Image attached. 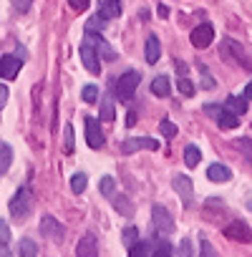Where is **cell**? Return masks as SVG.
Segmentation results:
<instances>
[{
  "label": "cell",
  "instance_id": "obj_37",
  "mask_svg": "<svg viewBox=\"0 0 252 257\" xmlns=\"http://www.w3.org/2000/svg\"><path fill=\"white\" fill-rule=\"evenodd\" d=\"M159 128H162V134H164L167 139H174V137H177V126H174L169 118H164V121L159 123Z\"/></svg>",
  "mask_w": 252,
  "mask_h": 257
},
{
  "label": "cell",
  "instance_id": "obj_22",
  "mask_svg": "<svg viewBox=\"0 0 252 257\" xmlns=\"http://www.w3.org/2000/svg\"><path fill=\"white\" fill-rule=\"evenodd\" d=\"M8 242H11V227H8V222L0 219V254H3V257H8V254H11Z\"/></svg>",
  "mask_w": 252,
  "mask_h": 257
},
{
  "label": "cell",
  "instance_id": "obj_46",
  "mask_svg": "<svg viewBox=\"0 0 252 257\" xmlns=\"http://www.w3.org/2000/svg\"><path fill=\"white\" fill-rule=\"evenodd\" d=\"M247 209H249V212H252V199H249V202H247Z\"/></svg>",
  "mask_w": 252,
  "mask_h": 257
},
{
  "label": "cell",
  "instance_id": "obj_5",
  "mask_svg": "<svg viewBox=\"0 0 252 257\" xmlns=\"http://www.w3.org/2000/svg\"><path fill=\"white\" fill-rule=\"evenodd\" d=\"M78 53H81V63L86 66V71H91V73H101V61H98L96 46L91 43V38H88V36H86V41L81 43Z\"/></svg>",
  "mask_w": 252,
  "mask_h": 257
},
{
  "label": "cell",
  "instance_id": "obj_12",
  "mask_svg": "<svg viewBox=\"0 0 252 257\" xmlns=\"http://www.w3.org/2000/svg\"><path fill=\"white\" fill-rule=\"evenodd\" d=\"M172 184H174L177 194L182 197V202H184V204H192V197H194V189H192V179H189V177H184V174H177Z\"/></svg>",
  "mask_w": 252,
  "mask_h": 257
},
{
  "label": "cell",
  "instance_id": "obj_45",
  "mask_svg": "<svg viewBox=\"0 0 252 257\" xmlns=\"http://www.w3.org/2000/svg\"><path fill=\"white\" fill-rule=\"evenodd\" d=\"M244 98H247V101L252 98V81H249V83H247V88H244Z\"/></svg>",
  "mask_w": 252,
  "mask_h": 257
},
{
  "label": "cell",
  "instance_id": "obj_19",
  "mask_svg": "<svg viewBox=\"0 0 252 257\" xmlns=\"http://www.w3.org/2000/svg\"><path fill=\"white\" fill-rule=\"evenodd\" d=\"M116 118V108H113V98H111V93H103L101 96V116H98V121H113Z\"/></svg>",
  "mask_w": 252,
  "mask_h": 257
},
{
  "label": "cell",
  "instance_id": "obj_11",
  "mask_svg": "<svg viewBox=\"0 0 252 257\" xmlns=\"http://www.w3.org/2000/svg\"><path fill=\"white\" fill-rule=\"evenodd\" d=\"M41 234H43V237H51V239H56V242H61V239H63V229H61V222H58L56 217L46 214V217L41 219Z\"/></svg>",
  "mask_w": 252,
  "mask_h": 257
},
{
  "label": "cell",
  "instance_id": "obj_17",
  "mask_svg": "<svg viewBox=\"0 0 252 257\" xmlns=\"http://www.w3.org/2000/svg\"><path fill=\"white\" fill-rule=\"evenodd\" d=\"M98 16L103 21H113L121 16V0H103L101 8H98Z\"/></svg>",
  "mask_w": 252,
  "mask_h": 257
},
{
  "label": "cell",
  "instance_id": "obj_34",
  "mask_svg": "<svg viewBox=\"0 0 252 257\" xmlns=\"http://www.w3.org/2000/svg\"><path fill=\"white\" fill-rule=\"evenodd\" d=\"M103 23H106V21H103V18L96 13V16H93V18L86 23V33H98V31H103Z\"/></svg>",
  "mask_w": 252,
  "mask_h": 257
},
{
  "label": "cell",
  "instance_id": "obj_8",
  "mask_svg": "<svg viewBox=\"0 0 252 257\" xmlns=\"http://www.w3.org/2000/svg\"><path fill=\"white\" fill-rule=\"evenodd\" d=\"M189 41H192L194 48H207V46H212V41H214V28H212L209 23H202V26H197V28L189 33Z\"/></svg>",
  "mask_w": 252,
  "mask_h": 257
},
{
  "label": "cell",
  "instance_id": "obj_1",
  "mask_svg": "<svg viewBox=\"0 0 252 257\" xmlns=\"http://www.w3.org/2000/svg\"><path fill=\"white\" fill-rule=\"evenodd\" d=\"M139 86H142V73L139 71H126L113 81V93L121 101H132Z\"/></svg>",
  "mask_w": 252,
  "mask_h": 257
},
{
  "label": "cell",
  "instance_id": "obj_42",
  "mask_svg": "<svg viewBox=\"0 0 252 257\" xmlns=\"http://www.w3.org/2000/svg\"><path fill=\"white\" fill-rule=\"evenodd\" d=\"M174 68H177V73H179V76H187V63H184V61H177V63H174Z\"/></svg>",
  "mask_w": 252,
  "mask_h": 257
},
{
  "label": "cell",
  "instance_id": "obj_39",
  "mask_svg": "<svg viewBox=\"0 0 252 257\" xmlns=\"http://www.w3.org/2000/svg\"><path fill=\"white\" fill-rule=\"evenodd\" d=\"M88 3H91V0H68V6H71L73 11H86Z\"/></svg>",
  "mask_w": 252,
  "mask_h": 257
},
{
  "label": "cell",
  "instance_id": "obj_41",
  "mask_svg": "<svg viewBox=\"0 0 252 257\" xmlns=\"http://www.w3.org/2000/svg\"><path fill=\"white\" fill-rule=\"evenodd\" d=\"M6 101H8V86H3V83H0V108L6 106Z\"/></svg>",
  "mask_w": 252,
  "mask_h": 257
},
{
  "label": "cell",
  "instance_id": "obj_43",
  "mask_svg": "<svg viewBox=\"0 0 252 257\" xmlns=\"http://www.w3.org/2000/svg\"><path fill=\"white\" fill-rule=\"evenodd\" d=\"M157 13H159V18H169V8H167V6H159Z\"/></svg>",
  "mask_w": 252,
  "mask_h": 257
},
{
  "label": "cell",
  "instance_id": "obj_29",
  "mask_svg": "<svg viewBox=\"0 0 252 257\" xmlns=\"http://www.w3.org/2000/svg\"><path fill=\"white\" fill-rule=\"evenodd\" d=\"M98 189H101V194L103 197H113L116 194V182H113V177H101V182H98Z\"/></svg>",
  "mask_w": 252,
  "mask_h": 257
},
{
  "label": "cell",
  "instance_id": "obj_9",
  "mask_svg": "<svg viewBox=\"0 0 252 257\" xmlns=\"http://www.w3.org/2000/svg\"><path fill=\"white\" fill-rule=\"evenodd\" d=\"M224 237L247 244V242H252V229H249V224H244V222H232V224L224 227Z\"/></svg>",
  "mask_w": 252,
  "mask_h": 257
},
{
  "label": "cell",
  "instance_id": "obj_24",
  "mask_svg": "<svg viewBox=\"0 0 252 257\" xmlns=\"http://www.w3.org/2000/svg\"><path fill=\"white\" fill-rule=\"evenodd\" d=\"M224 106L239 116V113H244V111H247V98H244V96H229Z\"/></svg>",
  "mask_w": 252,
  "mask_h": 257
},
{
  "label": "cell",
  "instance_id": "obj_27",
  "mask_svg": "<svg viewBox=\"0 0 252 257\" xmlns=\"http://www.w3.org/2000/svg\"><path fill=\"white\" fill-rule=\"evenodd\" d=\"M152 242H147V239H137L132 247H129V257H139V254H152Z\"/></svg>",
  "mask_w": 252,
  "mask_h": 257
},
{
  "label": "cell",
  "instance_id": "obj_20",
  "mask_svg": "<svg viewBox=\"0 0 252 257\" xmlns=\"http://www.w3.org/2000/svg\"><path fill=\"white\" fill-rule=\"evenodd\" d=\"M159 56H162L159 38H157V36H149V38H147V63H149V66H152V63H157V61H159Z\"/></svg>",
  "mask_w": 252,
  "mask_h": 257
},
{
  "label": "cell",
  "instance_id": "obj_4",
  "mask_svg": "<svg viewBox=\"0 0 252 257\" xmlns=\"http://www.w3.org/2000/svg\"><path fill=\"white\" fill-rule=\"evenodd\" d=\"M152 224L159 234H172L174 232V217L169 214V209L164 204H154L152 207Z\"/></svg>",
  "mask_w": 252,
  "mask_h": 257
},
{
  "label": "cell",
  "instance_id": "obj_16",
  "mask_svg": "<svg viewBox=\"0 0 252 257\" xmlns=\"http://www.w3.org/2000/svg\"><path fill=\"white\" fill-rule=\"evenodd\" d=\"M217 123H219V128H227V132H232V128H237V113L234 111H229L227 106H222L219 111H217Z\"/></svg>",
  "mask_w": 252,
  "mask_h": 257
},
{
  "label": "cell",
  "instance_id": "obj_38",
  "mask_svg": "<svg viewBox=\"0 0 252 257\" xmlns=\"http://www.w3.org/2000/svg\"><path fill=\"white\" fill-rule=\"evenodd\" d=\"M237 149L247 157V162H252V139H239L237 142Z\"/></svg>",
  "mask_w": 252,
  "mask_h": 257
},
{
  "label": "cell",
  "instance_id": "obj_35",
  "mask_svg": "<svg viewBox=\"0 0 252 257\" xmlns=\"http://www.w3.org/2000/svg\"><path fill=\"white\" fill-rule=\"evenodd\" d=\"M199 76H202V88H214L217 83H214V78L209 76V71H207V66L204 63H199Z\"/></svg>",
  "mask_w": 252,
  "mask_h": 257
},
{
  "label": "cell",
  "instance_id": "obj_6",
  "mask_svg": "<svg viewBox=\"0 0 252 257\" xmlns=\"http://www.w3.org/2000/svg\"><path fill=\"white\" fill-rule=\"evenodd\" d=\"M83 123H86V144H88L91 149H101V147L106 144L103 132H101V121L93 118V116H86Z\"/></svg>",
  "mask_w": 252,
  "mask_h": 257
},
{
  "label": "cell",
  "instance_id": "obj_7",
  "mask_svg": "<svg viewBox=\"0 0 252 257\" xmlns=\"http://www.w3.org/2000/svg\"><path fill=\"white\" fill-rule=\"evenodd\" d=\"M162 144L157 139H149V137H137V139H126L121 144V154H134V152H142V149H149V152H157Z\"/></svg>",
  "mask_w": 252,
  "mask_h": 257
},
{
  "label": "cell",
  "instance_id": "obj_44",
  "mask_svg": "<svg viewBox=\"0 0 252 257\" xmlns=\"http://www.w3.org/2000/svg\"><path fill=\"white\" fill-rule=\"evenodd\" d=\"M134 123H137V113L132 111L129 116H126V126H134Z\"/></svg>",
  "mask_w": 252,
  "mask_h": 257
},
{
  "label": "cell",
  "instance_id": "obj_3",
  "mask_svg": "<svg viewBox=\"0 0 252 257\" xmlns=\"http://www.w3.org/2000/svg\"><path fill=\"white\" fill-rule=\"evenodd\" d=\"M219 56H222V61H227V63H237V66H242L244 71H249V68H252V61L244 56L242 46H239L237 41H232V38H224V41H222Z\"/></svg>",
  "mask_w": 252,
  "mask_h": 257
},
{
  "label": "cell",
  "instance_id": "obj_28",
  "mask_svg": "<svg viewBox=\"0 0 252 257\" xmlns=\"http://www.w3.org/2000/svg\"><path fill=\"white\" fill-rule=\"evenodd\" d=\"M139 237H142V234H139V227H123V232H121V242H123V247H132Z\"/></svg>",
  "mask_w": 252,
  "mask_h": 257
},
{
  "label": "cell",
  "instance_id": "obj_13",
  "mask_svg": "<svg viewBox=\"0 0 252 257\" xmlns=\"http://www.w3.org/2000/svg\"><path fill=\"white\" fill-rule=\"evenodd\" d=\"M88 38H91V43L96 46V53L101 56V61H116L118 58V53L111 48V43H106L101 36H93V33H86Z\"/></svg>",
  "mask_w": 252,
  "mask_h": 257
},
{
  "label": "cell",
  "instance_id": "obj_32",
  "mask_svg": "<svg viewBox=\"0 0 252 257\" xmlns=\"http://www.w3.org/2000/svg\"><path fill=\"white\" fill-rule=\"evenodd\" d=\"M18 247H21V254H26V257H36L38 254V244L33 239H28V237H23Z\"/></svg>",
  "mask_w": 252,
  "mask_h": 257
},
{
  "label": "cell",
  "instance_id": "obj_10",
  "mask_svg": "<svg viewBox=\"0 0 252 257\" xmlns=\"http://www.w3.org/2000/svg\"><path fill=\"white\" fill-rule=\"evenodd\" d=\"M21 58H16V56H0V78H8V81H13L18 73H21Z\"/></svg>",
  "mask_w": 252,
  "mask_h": 257
},
{
  "label": "cell",
  "instance_id": "obj_21",
  "mask_svg": "<svg viewBox=\"0 0 252 257\" xmlns=\"http://www.w3.org/2000/svg\"><path fill=\"white\" fill-rule=\"evenodd\" d=\"M11 164H13V149H11V144H0V174H8Z\"/></svg>",
  "mask_w": 252,
  "mask_h": 257
},
{
  "label": "cell",
  "instance_id": "obj_31",
  "mask_svg": "<svg viewBox=\"0 0 252 257\" xmlns=\"http://www.w3.org/2000/svg\"><path fill=\"white\" fill-rule=\"evenodd\" d=\"M86 184H88V177H86L83 172H78V174L71 177V189H73L76 194H81V192L86 189Z\"/></svg>",
  "mask_w": 252,
  "mask_h": 257
},
{
  "label": "cell",
  "instance_id": "obj_25",
  "mask_svg": "<svg viewBox=\"0 0 252 257\" xmlns=\"http://www.w3.org/2000/svg\"><path fill=\"white\" fill-rule=\"evenodd\" d=\"M111 199H113L116 209H118V212H121L123 217H134V204H132L129 199H126V197H116V194H113Z\"/></svg>",
  "mask_w": 252,
  "mask_h": 257
},
{
  "label": "cell",
  "instance_id": "obj_2",
  "mask_svg": "<svg viewBox=\"0 0 252 257\" xmlns=\"http://www.w3.org/2000/svg\"><path fill=\"white\" fill-rule=\"evenodd\" d=\"M11 217L16 219V222H21V219H26L28 214H31V207H33V192H31V187H21L18 192H16V197L11 199Z\"/></svg>",
  "mask_w": 252,
  "mask_h": 257
},
{
  "label": "cell",
  "instance_id": "obj_18",
  "mask_svg": "<svg viewBox=\"0 0 252 257\" xmlns=\"http://www.w3.org/2000/svg\"><path fill=\"white\" fill-rule=\"evenodd\" d=\"M152 93L159 96V98H167V96L172 93V81H169L167 73H162V76H157V78L152 81Z\"/></svg>",
  "mask_w": 252,
  "mask_h": 257
},
{
  "label": "cell",
  "instance_id": "obj_33",
  "mask_svg": "<svg viewBox=\"0 0 252 257\" xmlns=\"http://www.w3.org/2000/svg\"><path fill=\"white\" fill-rule=\"evenodd\" d=\"M81 98H83L86 103H96V101H98V86H93V83L83 86V93H81Z\"/></svg>",
  "mask_w": 252,
  "mask_h": 257
},
{
  "label": "cell",
  "instance_id": "obj_26",
  "mask_svg": "<svg viewBox=\"0 0 252 257\" xmlns=\"http://www.w3.org/2000/svg\"><path fill=\"white\" fill-rule=\"evenodd\" d=\"M177 88H179V93L184 96V98H192L194 93H197V88H194V83L187 78V76H179V81H177Z\"/></svg>",
  "mask_w": 252,
  "mask_h": 257
},
{
  "label": "cell",
  "instance_id": "obj_23",
  "mask_svg": "<svg viewBox=\"0 0 252 257\" xmlns=\"http://www.w3.org/2000/svg\"><path fill=\"white\" fill-rule=\"evenodd\" d=\"M199 162H202V149L194 147V144H189V147L184 149V164H187V167H197Z\"/></svg>",
  "mask_w": 252,
  "mask_h": 257
},
{
  "label": "cell",
  "instance_id": "obj_15",
  "mask_svg": "<svg viewBox=\"0 0 252 257\" xmlns=\"http://www.w3.org/2000/svg\"><path fill=\"white\" fill-rule=\"evenodd\" d=\"M207 177H209V182H229L232 179V172H229V167L214 162V164L207 167Z\"/></svg>",
  "mask_w": 252,
  "mask_h": 257
},
{
  "label": "cell",
  "instance_id": "obj_40",
  "mask_svg": "<svg viewBox=\"0 0 252 257\" xmlns=\"http://www.w3.org/2000/svg\"><path fill=\"white\" fill-rule=\"evenodd\" d=\"M202 254H207V257H214V254H217V252L212 249V244H209L207 239H202Z\"/></svg>",
  "mask_w": 252,
  "mask_h": 257
},
{
  "label": "cell",
  "instance_id": "obj_30",
  "mask_svg": "<svg viewBox=\"0 0 252 257\" xmlns=\"http://www.w3.org/2000/svg\"><path fill=\"white\" fill-rule=\"evenodd\" d=\"M73 149H76V142H73V126L66 123V128H63V152H66V154H73Z\"/></svg>",
  "mask_w": 252,
  "mask_h": 257
},
{
  "label": "cell",
  "instance_id": "obj_36",
  "mask_svg": "<svg viewBox=\"0 0 252 257\" xmlns=\"http://www.w3.org/2000/svg\"><path fill=\"white\" fill-rule=\"evenodd\" d=\"M154 247H157V249H154L152 254H157V257H169V254L174 252V249H172V244H169L167 239H162V242H157Z\"/></svg>",
  "mask_w": 252,
  "mask_h": 257
},
{
  "label": "cell",
  "instance_id": "obj_14",
  "mask_svg": "<svg viewBox=\"0 0 252 257\" xmlns=\"http://www.w3.org/2000/svg\"><path fill=\"white\" fill-rule=\"evenodd\" d=\"M76 254L78 257H96L98 254V242L93 234H83L76 244Z\"/></svg>",
  "mask_w": 252,
  "mask_h": 257
}]
</instances>
